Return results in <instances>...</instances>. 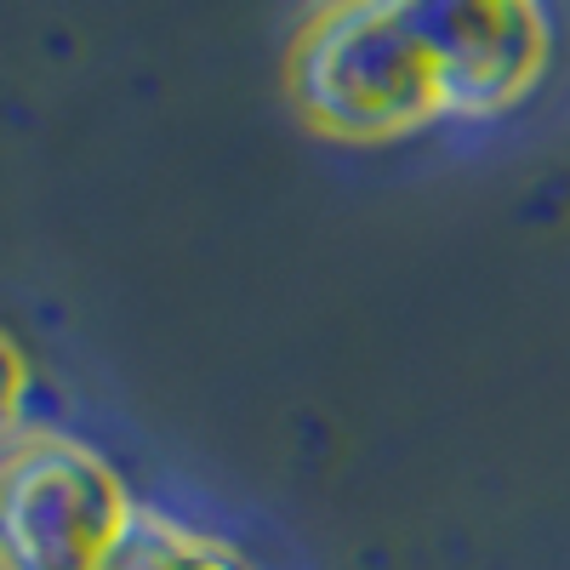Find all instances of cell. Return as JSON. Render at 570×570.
I'll list each match as a JSON object with an SVG mask.
<instances>
[{
  "instance_id": "obj_1",
  "label": "cell",
  "mask_w": 570,
  "mask_h": 570,
  "mask_svg": "<svg viewBox=\"0 0 570 570\" xmlns=\"http://www.w3.org/2000/svg\"><path fill=\"white\" fill-rule=\"evenodd\" d=\"M285 86L308 126L331 137H394L445 115L411 0H348L314 12L292 35Z\"/></svg>"
},
{
  "instance_id": "obj_2",
  "label": "cell",
  "mask_w": 570,
  "mask_h": 570,
  "mask_svg": "<svg viewBox=\"0 0 570 570\" xmlns=\"http://www.w3.org/2000/svg\"><path fill=\"white\" fill-rule=\"evenodd\" d=\"M137 502L115 468L69 434H12L0 468V564L7 570H104Z\"/></svg>"
},
{
  "instance_id": "obj_3",
  "label": "cell",
  "mask_w": 570,
  "mask_h": 570,
  "mask_svg": "<svg viewBox=\"0 0 570 570\" xmlns=\"http://www.w3.org/2000/svg\"><path fill=\"white\" fill-rule=\"evenodd\" d=\"M411 23L434 58L445 115L519 104L548 69V18L531 0H411Z\"/></svg>"
},
{
  "instance_id": "obj_5",
  "label": "cell",
  "mask_w": 570,
  "mask_h": 570,
  "mask_svg": "<svg viewBox=\"0 0 570 570\" xmlns=\"http://www.w3.org/2000/svg\"><path fill=\"white\" fill-rule=\"evenodd\" d=\"M18 405H23V354L18 343H7V422H18Z\"/></svg>"
},
{
  "instance_id": "obj_4",
  "label": "cell",
  "mask_w": 570,
  "mask_h": 570,
  "mask_svg": "<svg viewBox=\"0 0 570 570\" xmlns=\"http://www.w3.org/2000/svg\"><path fill=\"white\" fill-rule=\"evenodd\" d=\"M104 570H252V564H246L240 548L188 531V525H177V519H166L155 508H137L126 519L120 542L109 548Z\"/></svg>"
}]
</instances>
